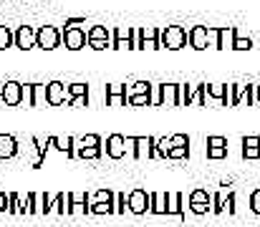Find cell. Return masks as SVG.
Returning <instances> with one entry per match:
<instances>
[{
	"instance_id": "f35d334b",
	"label": "cell",
	"mask_w": 260,
	"mask_h": 227,
	"mask_svg": "<svg viewBox=\"0 0 260 227\" xmlns=\"http://www.w3.org/2000/svg\"><path fill=\"white\" fill-rule=\"evenodd\" d=\"M250 48H253V38H243V36H235L233 51H250Z\"/></svg>"
},
{
	"instance_id": "7c38bea8",
	"label": "cell",
	"mask_w": 260,
	"mask_h": 227,
	"mask_svg": "<svg viewBox=\"0 0 260 227\" xmlns=\"http://www.w3.org/2000/svg\"><path fill=\"white\" fill-rule=\"evenodd\" d=\"M255 99V86H245V83H233L230 86V106H240L243 101H248V106Z\"/></svg>"
},
{
	"instance_id": "ee69618b",
	"label": "cell",
	"mask_w": 260,
	"mask_h": 227,
	"mask_svg": "<svg viewBox=\"0 0 260 227\" xmlns=\"http://www.w3.org/2000/svg\"><path fill=\"white\" fill-rule=\"evenodd\" d=\"M225 212L228 215H235V192H228V197H225Z\"/></svg>"
},
{
	"instance_id": "e0dca14e",
	"label": "cell",
	"mask_w": 260,
	"mask_h": 227,
	"mask_svg": "<svg viewBox=\"0 0 260 227\" xmlns=\"http://www.w3.org/2000/svg\"><path fill=\"white\" fill-rule=\"evenodd\" d=\"M15 48H20V51H30V48H36V28H30V25H20V28L15 30Z\"/></svg>"
},
{
	"instance_id": "d590c367",
	"label": "cell",
	"mask_w": 260,
	"mask_h": 227,
	"mask_svg": "<svg viewBox=\"0 0 260 227\" xmlns=\"http://www.w3.org/2000/svg\"><path fill=\"white\" fill-rule=\"evenodd\" d=\"M170 149H172V137H162V139H157V154H159L162 159H167Z\"/></svg>"
},
{
	"instance_id": "e575fe53",
	"label": "cell",
	"mask_w": 260,
	"mask_h": 227,
	"mask_svg": "<svg viewBox=\"0 0 260 227\" xmlns=\"http://www.w3.org/2000/svg\"><path fill=\"white\" fill-rule=\"evenodd\" d=\"M76 147H101V137L99 134H86V137L76 139Z\"/></svg>"
},
{
	"instance_id": "4dcf8cb0",
	"label": "cell",
	"mask_w": 260,
	"mask_h": 227,
	"mask_svg": "<svg viewBox=\"0 0 260 227\" xmlns=\"http://www.w3.org/2000/svg\"><path fill=\"white\" fill-rule=\"evenodd\" d=\"M76 156L79 159H99L101 147H76Z\"/></svg>"
},
{
	"instance_id": "8992f818",
	"label": "cell",
	"mask_w": 260,
	"mask_h": 227,
	"mask_svg": "<svg viewBox=\"0 0 260 227\" xmlns=\"http://www.w3.org/2000/svg\"><path fill=\"white\" fill-rule=\"evenodd\" d=\"M0 104H5V106H20L23 104V83H18V81L0 83Z\"/></svg>"
},
{
	"instance_id": "9a60e30c",
	"label": "cell",
	"mask_w": 260,
	"mask_h": 227,
	"mask_svg": "<svg viewBox=\"0 0 260 227\" xmlns=\"http://www.w3.org/2000/svg\"><path fill=\"white\" fill-rule=\"evenodd\" d=\"M207 159L210 161H220V159H225L228 156V139L225 137H207Z\"/></svg>"
},
{
	"instance_id": "30bf717a",
	"label": "cell",
	"mask_w": 260,
	"mask_h": 227,
	"mask_svg": "<svg viewBox=\"0 0 260 227\" xmlns=\"http://www.w3.org/2000/svg\"><path fill=\"white\" fill-rule=\"evenodd\" d=\"M152 207V194L144 189H132L129 192V212L132 215H144Z\"/></svg>"
},
{
	"instance_id": "ffe728a7",
	"label": "cell",
	"mask_w": 260,
	"mask_h": 227,
	"mask_svg": "<svg viewBox=\"0 0 260 227\" xmlns=\"http://www.w3.org/2000/svg\"><path fill=\"white\" fill-rule=\"evenodd\" d=\"M167 215H174V217L184 215V194L182 192H167Z\"/></svg>"
},
{
	"instance_id": "ba28073f",
	"label": "cell",
	"mask_w": 260,
	"mask_h": 227,
	"mask_svg": "<svg viewBox=\"0 0 260 227\" xmlns=\"http://www.w3.org/2000/svg\"><path fill=\"white\" fill-rule=\"evenodd\" d=\"M88 36V48L93 51H104V48H111V30L104 28V25H91L86 30Z\"/></svg>"
},
{
	"instance_id": "f6af8a7d",
	"label": "cell",
	"mask_w": 260,
	"mask_h": 227,
	"mask_svg": "<svg viewBox=\"0 0 260 227\" xmlns=\"http://www.w3.org/2000/svg\"><path fill=\"white\" fill-rule=\"evenodd\" d=\"M172 147H189V137H187V134H174Z\"/></svg>"
},
{
	"instance_id": "5bb4252c",
	"label": "cell",
	"mask_w": 260,
	"mask_h": 227,
	"mask_svg": "<svg viewBox=\"0 0 260 227\" xmlns=\"http://www.w3.org/2000/svg\"><path fill=\"white\" fill-rule=\"evenodd\" d=\"M46 101H48V106H61V104H66V101H69L66 83H61V81L46 83Z\"/></svg>"
},
{
	"instance_id": "681fc988",
	"label": "cell",
	"mask_w": 260,
	"mask_h": 227,
	"mask_svg": "<svg viewBox=\"0 0 260 227\" xmlns=\"http://www.w3.org/2000/svg\"><path fill=\"white\" fill-rule=\"evenodd\" d=\"M3 212H8V194L0 189V215H3Z\"/></svg>"
},
{
	"instance_id": "f546056e",
	"label": "cell",
	"mask_w": 260,
	"mask_h": 227,
	"mask_svg": "<svg viewBox=\"0 0 260 227\" xmlns=\"http://www.w3.org/2000/svg\"><path fill=\"white\" fill-rule=\"evenodd\" d=\"M91 215H116V205H111V202H96V205H91Z\"/></svg>"
},
{
	"instance_id": "ac0fdd59",
	"label": "cell",
	"mask_w": 260,
	"mask_h": 227,
	"mask_svg": "<svg viewBox=\"0 0 260 227\" xmlns=\"http://www.w3.org/2000/svg\"><path fill=\"white\" fill-rule=\"evenodd\" d=\"M126 154V139L121 134H111L106 139V156L109 159H121Z\"/></svg>"
},
{
	"instance_id": "3957f363",
	"label": "cell",
	"mask_w": 260,
	"mask_h": 227,
	"mask_svg": "<svg viewBox=\"0 0 260 227\" xmlns=\"http://www.w3.org/2000/svg\"><path fill=\"white\" fill-rule=\"evenodd\" d=\"M126 144H132L134 149H132V154H134V159H157L159 154H157V139L154 137H129L126 139Z\"/></svg>"
},
{
	"instance_id": "b9f144b4",
	"label": "cell",
	"mask_w": 260,
	"mask_h": 227,
	"mask_svg": "<svg viewBox=\"0 0 260 227\" xmlns=\"http://www.w3.org/2000/svg\"><path fill=\"white\" fill-rule=\"evenodd\" d=\"M225 197L222 194H212V215H222L225 212Z\"/></svg>"
},
{
	"instance_id": "d6986e66",
	"label": "cell",
	"mask_w": 260,
	"mask_h": 227,
	"mask_svg": "<svg viewBox=\"0 0 260 227\" xmlns=\"http://www.w3.org/2000/svg\"><path fill=\"white\" fill-rule=\"evenodd\" d=\"M205 96L220 101L222 106H230V86H220V83H205Z\"/></svg>"
},
{
	"instance_id": "f907efd6",
	"label": "cell",
	"mask_w": 260,
	"mask_h": 227,
	"mask_svg": "<svg viewBox=\"0 0 260 227\" xmlns=\"http://www.w3.org/2000/svg\"><path fill=\"white\" fill-rule=\"evenodd\" d=\"M255 99H258V104H260V83L255 86Z\"/></svg>"
},
{
	"instance_id": "7a4b0ae2",
	"label": "cell",
	"mask_w": 260,
	"mask_h": 227,
	"mask_svg": "<svg viewBox=\"0 0 260 227\" xmlns=\"http://www.w3.org/2000/svg\"><path fill=\"white\" fill-rule=\"evenodd\" d=\"M63 43V30H58L56 25H41L36 30V48L43 51H53Z\"/></svg>"
},
{
	"instance_id": "9c48e42d",
	"label": "cell",
	"mask_w": 260,
	"mask_h": 227,
	"mask_svg": "<svg viewBox=\"0 0 260 227\" xmlns=\"http://www.w3.org/2000/svg\"><path fill=\"white\" fill-rule=\"evenodd\" d=\"M159 36H162L159 28H142L137 33V48L139 51H157V48H162Z\"/></svg>"
},
{
	"instance_id": "8fae6325",
	"label": "cell",
	"mask_w": 260,
	"mask_h": 227,
	"mask_svg": "<svg viewBox=\"0 0 260 227\" xmlns=\"http://www.w3.org/2000/svg\"><path fill=\"white\" fill-rule=\"evenodd\" d=\"M179 88H182V83H157V91H159V106H182Z\"/></svg>"
},
{
	"instance_id": "ab89813d",
	"label": "cell",
	"mask_w": 260,
	"mask_h": 227,
	"mask_svg": "<svg viewBox=\"0 0 260 227\" xmlns=\"http://www.w3.org/2000/svg\"><path fill=\"white\" fill-rule=\"evenodd\" d=\"M88 212H91L88 202H71L69 205V215H88Z\"/></svg>"
},
{
	"instance_id": "277c9868",
	"label": "cell",
	"mask_w": 260,
	"mask_h": 227,
	"mask_svg": "<svg viewBox=\"0 0 260 227\" xmlns=\"http://www.w3.org/2000/svg\"><path fill=\"white\" fill-rule=\"evenodd\" d=\"M235 36H238V28H235V25H228V28H210V43H212V48H220V51L233 48Z\"/></svg>"
},
{
	"instance_id": "5b68a950",
	"label": "cell",
	"mask_w": 260,
	"mask_h": 227,
	"mask_svg": "<svg viewBox=\"0 0 260 227\" xmlns=\"http://www.w3.org/2000/svg\"><path fill=\"white\" fill-rule=\"evenodd\" d=\"M111 48H114V51H124V48L134 51V48H137V33H134V28H129V25L116 28V30L111 33Z\"/></svg>"
},
{
	"instance_id": "4316f807",
	"label": "cell",
	"mask_w": 260,
	"mask_h": 227,
	"mask_svg": "<svg viewBox=\"0 0 260 227\" xmlns=\"http://www.w3.org/2000/svg\"><path fill=\"white\" fill-rule=\"evenodd\" d=\"M96 202H116V194L111 192V189H99V192H93V194H88V207L91 205H96Z\"/></svg>"
},
{
	"instance_id": "484cf974",
	"label": "cell",
	"mask_w": 260,
	"mask_h": 227,
	"mask_svg": "<svg viewBox=\"0 0 260 227\" xmlns=\"http://www.w3.org/2000/svg\"><path fill=\"white\" fill-rule=\"evenodd\" d=\"M152 88H154V83H149V81H134L132 86H126V99H129V96H142V93H152Z\"/></svg>"
},
{
	"instance_id": "bcb514c9",
	"label": "cell",
	"mask_w": 260,
	"mask_h": 227,
	"mask_svg": "<svg viewBox=\"0 0 260 227\" xmlns=\"http://www.w3.org/2000/svg\"><path fill=\"white\" fill-rule=\"evenodd\" d=\"M250 210H253L255 215H260V189H255V192L250 194Z\"/></svg>"
},
{
	"instance_id": "603a6c76",
	"label": "cell",
	"mask_w": 260,
	"mask_h": 227,
	"mask_svg": "<svg viewBox=\"0 0 260 227\" xmlns=\"http://www.w3.org/2000/svg\"><path fill=\"white\" fill-rule=\"evenodd\" d=\"M243 159H260V137H245L243 139Z\"/></svg>"
},
{
	"instance_id": "44dd1931",
	"label": "cell",
	"mask_w": 260,
	"mask_h": 227,
	"mask_svg": "<svg viewBox=\"0 0 260 227\" xmlns=\"http://www.w3.org/2000/svg\"><path fill=\"white\" fill-rule=\"evenodd\" d=\"M18 156V139L10 134H0V159H13Z\"/></svg>"
},
{
	"instance_id": "836d02e7",
	"label": "cell",
	"mask_w": 260,
	"mask_h": 227,
	"mask_svg": "<svg viewBox=\"0 0 260 227\" xmlns=\"http://www.w3.org/2000/svg\"><path fill=\"white\" fill-rule=\"evenodd\" d=\"M192 93H194V86H189V83H182V88H179L182 106H192Z\"/></svg>"
},
{
	"instance_id": "7dc6e473",
	"label": "cell",
	"mask_w": 260,
	"mask_h": 227,
	"mask_svg": "<svg viewBox=\"0 0 260 227\" xmlns=\"http://www.w3.org/2000/svg\"><path fill=\"white\" fill-rule=\"evenodd\" d=\"M74 109H81V106H88V96H76V99H71L69 101Z\"/></svg>"
},
{
	"instance_id": "7bdbcfd3",
	"label": "cell",
	"mask_w": 260,
	"mask_h": 227,
	"mask_svg": "<svg viewBox=\"0 0 260 227\" xmlns=\"http://www.w3.org/2000/svg\"><path fill=\"white\" fill-rule=\"evenodd\" d=\"M189 212H192V215H207V212H212V205H200V202H189Z\"/></svg>"
},
{
	"instance_id": "d4e9b609",
	"label": "cell",
	"mask_w": 260,
	"mask_h": 227,
	"mask_svg": "<svg viewBox=\"0 0 260 227\" xmlns=\"http://www.w3.org/2000/svg\"><path fill=\"white\" fill-rule=\"evenodd\" d=\"M51 212L56 215H69V192H58L51 202Z\"/></svg>"
},
{
	"instance_id": "2e32d148",
	"label": "cell",
	"mask_w": 260,
	"mask_h": 227,
	"mask_svg": "<svg viewBox=\"0 0 260 227\" xmlns=\"http://www.w3.org/2000/svg\"><path fill=\"white\" fill-rule=\"evenodd\" d=\"M189 46H192L194 51H205L207 46H212V43H210V28H205V25H192V28H189Z\"/></svg>"
},
{
	"instance_id": "8d00e7d4",
	"label": "cell",
	"mask_w": 260,
	"mask_h": 227,
	"mask_svg": "<svg viewBox=\"0 0 260 227\" xmlns=\"http://www.w3.org/2000/svg\"><path fill=\"white\" fill-rule=\"evenodd\" d=\"M114 205H116V215H124V212L129 210V194H126V192H119Z\"/></svg>"
},
{
	"instance_id": "4fadbf2b",
	"label": "cell",
	"mask_w": 260,
	"mask_h": 227,
	"mask_svg": "<svg viewBox=\"0 0 260 227\" xmlns=\"http://www.w3.org/2000/svg\"><path fill=\"white\" fill-rule=\"evenodd\" d=\"M88 43V36L84 28H63V46L69 51H81Z\"/></svg>"
},
{
	"instance_id": "1f68e13d",
	"label": "cell",
	"mask_w": 260,
	"mask_h": 227,
	"mask_svg": "<svg viewBox=\"0 0 260 227\" xmlns=\"http://www.w3.org/2000/svg\"><path fill=\"white\" fill-rule=\"evenodd\" d=\"M187 202H200V205H212V194H207L205 189H194V192H189V197H187Z\"/></svg>"
},
{
	"instance_id": "cb8c5ba5",
	"label": "cell",
	"mask_w": 260,
	"mask_h": 227,
	"mask_svg": "<svg viewBox=\"0 0 260 227\" xmlns=\"http://www.w3.org/2000/svg\"><path fill=\"white\" fill-rule=\"evenodd\" d=\"M152 215H167V192H152Z\"/></svg>"
},
{
	"instance_id": "52a82bcc",
	"label": "cell",
	"mask_w": 260,
	"mask_h": 227,
	"mask_svg": "<svg viewBox=\"0 0 260 227\" xmlns=\"http://www.w3.org/2000/svg\"><path fill=\"white\" fill-rule=\"evenodd\" d=\"M23 104L30 109L48 104L46 101V83H23Z\"/></svg>"
},
{
	"instance_id": "c3c4849f",
	"label": "cell",
	"mask_w": 260,
	"mask_h": 227,
	"mask_svg": "<svg viewBox=\"0 0 260 227\" xmlns=\"http://www.w3.org/2000/svg\"><path fill=\"white\" fill-rule=\"evenodd\" d=\"M86 23V18H69L66 20V28H81Z\"/></svg>"
},
{
	"instance_id": "60d3db41",
	"label": "cell",
	"mask_w": 260,
	"mask_h": 227,
	"mask_svg": "<svg viewBox=\"0 0 260 227\" xmlns=\"http://www.w3.org/2000/svg\"><path fill=\"white\" fill-rule=\"evenodd\" d=\"M187 156H189V147H172L170 154H167V159H172V161H177V159H187Z\"/></svg>"
},
{
	"instance_id": "74e56055",
	"label": "cell",
	"mask_w": 260,
	"mask_h": 227,
	"mask_svg": "<svg viewBox=\"0 0 260 227\" xmlns=\"http://www.w3.org/2000/svg\"><path fill=\"white\" fill-rule=\"evenodd\" d=\"M8 212L10 215H20V194H15V192L8 194Z\"/></svg>"
},
{
	"instance_id": "6da1fadb",
	"label": "cell",
	"mask_w": 260,
	"mask_h": 227,
	"mask_svg": "<svg viewBox=\"0 0 260 227\" xmlns=\"http://www.w3.org/2000/svg\"><path fill=\"white\" fill-rule=\"evenodd\" d=\"M159 43L167 51H179V48H184L189 43V30H184L182 25H167V28H162Z\"/></svg>"
},
{
	"instance_id": "7402d4cb",
	"label": "cell",
	"mask_w": 260,
	"mask_h": 227,
	"mask_svg": "<svg viewBox=\"0 0 260 227\" xmlns=\"http://www.w3.org/2000/svg\"><path fill=\"white\" fill-rule=\"evenodd\" d=\"M51 142H53V147L58 151H63L66 156H76V139L74 137H51Z\"/></svg>"
},
{
	"instance_id": "d6a6232c",
	"label": "cell",
	"mask_w": 260,
	"mask_h": 227,
	"mask_svg": "<svg viewBox=\"0 0 260 227\" xmlns=\"http://www.w3.org/2000/svg\"><path fill=\"white\" fill-rule=\"evenodd\" d=\"M66 91H69V101L76 99V96H88L86 83H71V86H66Z\"/></svg>"
},
{
	"instance_id": "83f0119b",
	"label": "cell",
	"mask_w": 260,
	"mask_h": 227,
	"mask_svg": "<svg viewBox=\"0 0 260 227\" xmlns=\"http://www.w3.org/2000/svg\"><path fill=\"white\" fill-rule=\"evenodd\" d=\"M15 46V30H10L8 25H0V51Z\"/></svg>"
},
{
	"instance_id": "f1b7e54d",
	"label": "cell",
	"mask_w": 260,
	"mask_h": 227,
	"mask_svg": "<svg viewBox=\"0 0 260 227\" xmlns=\"http://www.w3.org/2000/svg\"><path fill=\"white\" fill-rule=\"evenodd\" d=\"M152 91H154V88H152ZM126 104H129V106H154V99H152V93H142V96H129Z\"/></svg>"
}]
</instances>
